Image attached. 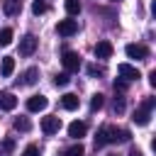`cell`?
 Segmentation results:
<instances>
[{
  "label": "cell",
  "instance_id": "obj_1",
  "mask_svg": "<svg viewBox=\"0 0 156 156\" xmlns=\"http://www.w3.org/2000/svg\"><path fill=\"white\" fill-rule=\"evenodd\" d=\"M154 105H156V98H146L136 110H134V124H139V127H144V124H149V119H151V110H154Z\"/></svg>",
  "mask_w": 156,
  "mask_h": 156
},
{
  "label": "cell",
  "instance_id": "obj_2",
  "mask_svg": "<svg viewBox=\"0 0 156 156\" xmlns=\"http://www.w3.org/2000/svg\"><path fill=\"white\" fill-rule=\"evenodd\" d=\"M63 68H66V73H76L78 68H80V56L78 54H73V51H63Z\"/></svg>",
  "mask_w": 156,
  "mask_h": 156
},
{
  "label": "cell",
  "instance_id": "obj_3",
  "mask_svg": "<svg viewBox=\"0 0 156 156\" xmlns=\"http://www.w3.org/2000/svg\"><path fill=\"white\" fill-rule=\"evenodd\" d=\"M56 32H58L61 37H73V34L78 32V22H76V20H58Z\"/></svg>",
  "mask_w": 156,
  "mask_h": 156
},
{
  "label": "cell",
  "instance_id": "obj_4",
  "mask_svg": "<svg viewBox=\"0 0 156 156\" xmlns=\"http://www.w3.org/2000/svg\"><path fill=\"white\" fill-rule=\"evenodd\" d=\"M117 73H119L124 80H139V78H141L139 68L132 66V63H119V66H117Z\"/></svg>",
  "mask_w": 156,
  "mask_h": 156
},
{
  "label": "cell",
  "instance_id": "obj_5",
  "mask_svg": "<svg viewBox=\"0 0 156 156\" xmlns=\"http://www.w3.org/2000/svg\"><path fill=\"white\" fill-rule=\"evenodd\" d=\"M34 49H37V37L34 34H27V37L20 39V54L22 56H32Z\"/></svg>",
  "mask_w": 156,
  "mask_h": 156
},
{
  "label": "cell",
  "instance_id": "obj_6",
  "mask_svg": "<svg viewBox=\"0 0 156 156\" xmlns=\"http://www.w3.org/2000/svg\"><path fill=\"white\" fill-rule=\"evenodd\" d=\"M124 51H127V56H129V58H136V61H141V58H146V56H149L146 46H141V44H127V46H124Z\"/></svg>",
  "mask_w": 156,
  "mask_h": 156
},
{
  "label": "cell",
  "instance_id": "obj_7",
  "mask_svg": "<svg viewBox=\"0 0 156 156\" xmlns=\"http://www.w3.org/2000/svg\"><path fill=\"white\" fill-rule=\"evenodd\" d=\"M46 105H49V100L44 95H32L27 100V110L29 112H41V110H46Z\"/></svg>",
  "mask_w": 156,
  "mask_h": 156
},
{
  "label": "cell",
  "instance_id": "obj_8",
  "mask_svg": "<svg viewBox=\"0 0 156 156\" xmlns=\"http://www.w3.org/2000/svg\"><path fill=\"white\" fill-rule=\"evenodd\" d=\"M61 129V119L58 117H44L41 119V132L44 134H58Z\"/></svg>",
  "mask_w": 156,
  "mask_h": 156
},
{
  "label": "cell",
  "instance_id": "obj_9",
  "mask_svg": "<svg viewBox=\"0 0 156 156\" xmlns=\"http://www.w3.org/2000/svg\"><path fill=\"white\" fill-rule=\"evenodd\" d=\"M85 132H88V124L85 122H71L68 124V136H73V139H80V136H85Z\"/></svg>",
  "mask_w": 156,
  "mask_h": 156
},
{
  "label": "cell",
  "instance_id": "obj_10",
  "mask_svg": "<svg viewBox=\"0 0 156 156\" xmlns=\"http://www.w3.org/2000/svg\"><path fill=\"white\" fill-rule=\"evenodd\" d=\"M112 51H115V49H112L110 41H98V44H95V56H98V58H110Z\"/></svg>",
  "mask_w": 156,
  "mask_h": 156
},
{
  "label": "cell",
  "instance_id": "obj_11",
  "mask_svg": "<svg viewBox=\"0 0 156 156\" xmlns=\"http://www.w3.org/2000/svg\"><path fill=\"white\" fill-rule=\"evenodd\" d=\"M37 78H39V68L32 66V68H27V71L22 73V80H17V83H20V85H34Z\"/></svg>",
  "mask_w": 156,
  "mask_h": 156
},
{
  "label": "cell",
  "instance_id": "obj_12",
  "mask_svg": "<svg viewBox=\"0 0 156 156\" xmlns=\"http://www.w3.org/2000/svg\"><path fill=\"white\" fill-rule=\"evenodd\" d=\"M110 132V141L117 144V141H129V132L127 129H117V127H107Z\"/></svg>",
  "mask_w": 156,
  "mask_h": 156
},
{
  "label": "cell",
  "instance_id": "obj_13",
  "mask_svg": "<svg viewBox=\"0 0 156 156\" xmlns=\"http://www.w3.org/2000/svg\"><path fill=\"white\" fill-rule=\"evenodd\" d=\"M17 107V98L12 93H0V110H15Z\"/></svg>",
  "mask_w": 156,
  "mask_h": 156
},
{
  "label": "cell",
  "instance_id": "obj_14",
  "mask_svg": "<svg viewBox=\"0 0 156 156\" xmlns=\"http://www.w3.org/2000/svg\"><path fill=\"white\" fill-rule=\"evenodd\" d=\"M61 105H63V110H76V107L80 105V100H78V95H73V93H66V95L61 98Z\"/></svg>",
  "mask_w": 156,
  "mask_h": 156
},
{
  "label": "cell",
  "instance_id": "obj_15",
  "mask_svg": "<svg viewBox=\"0 0 156 156\" xmlns=\"http://www.w3.org/2000/svg\"><path fill=\"white\" fill-rule=\"evenodd\" d=\"M105 144H110V132H107V124L98 129V136H95V149H102Z\"/></svg>",
  "mask_w": 156,
  "mask_h": 156
},
{
  "label": "cell",
  "instance_id": "obj_16",
  "mask_svg": "<svg viewBox=\"0 0 156 156\" xmlns=\"http://www.w3.org/2000/svg\"><path fill=\"white\" fill-rule=\"evenodd\" d=\"M12 71H15V58H12V56H2V66H0V73L7 78V76H12Z\"/></svg>",
  "mask_w": 156,
  "mask_h": 156
},
{
  "label": "cell",
  "instance_id": "obj_17",
  "mask_svg": "<svg viewBox=\"0 0 156 156\" xmlns=\"http://www.w3.org/2000/svg\"><path fill=\"white\" fill-rule=\"evenodd\" d=\"M22 0H5V15H20Z\"/></svg>",
  "mask_w": 156,
  "mask_h": 156
},
{
  "label": "cell",
  "instance_id": "obj_18",
  "mask_svg": "<svg viewBox=\"0 0 156 156\" xmlns=\"http://www.w3.org/2000/svg\"><path fill=\"white\" fill-rule=\"evenodd\" d=\"M83 154H85L83 144H73V146H68V149L61 151V156H83Z\"/></svg>",
  "mask_w": 156,
  "mask_h": 156
},
{
  "label": "cell",
  "instance_id": "obj_19",
  "mask_svg": "<svg viewBox=\"0 0 156 156\" xmlns=\"http://www.w3.org/2000/svg\"><path fill=\"white\" fill-rule=\"evenodd\" d=\"M10 44H12V29L5 27L0 29V46H10Z\"/></svg>",
  "mask_w": 156,
  "mask_h": 156
},
{
  "label": "cell",
  "instance_id": "obj_20",
  "mask_svg": "<svg viewBox=\"0 0 156 156\" xmlns=\"http://www.w3.org/2000/svg\"><path fill=\"white\" fill-rule=\"evenodd\" d=\"M63 5H66V12L68 15H78L80 12V0H66Z\"/></svg>",
  "mask_w": 156,
  "mask_h": 156
},
{
  "label": "cell",
  "instance_id": "obj_21",
  "mask_svg": "<svg viewBox=\"0 0 156 156\" xmlns=\"http://www.w3.org/2000/svg\"><path fill=\"white\" fill-rule=\"evenodd\" d=\"M29 127H32V124H29L27 117H17V119H15V129H17V132H29Z\"/></svg>",
  "mask_w": 156,
  "mask_h": 156
},
{
  "label": "cell",
  "instance_id": "obj_22",
  "mask_svg": "<svg viewBox=\"0 0 156 156\" xmlns=\"http://www.w3.org/2000/svg\"><path fill=\"white\" fill-rule=\"evenodd\" d=\"M68 80H71V78H68V73H66V71H63V73H56V76H54V85H58V88L68 85Z\"/></svg>",
  "mask_w": 156,
  "mask_h": 156
},
{
  "label": "cell",
  "instance_id": "obj_23",
  "mask_svg": "<svg viewBox=\"0 0 156 156\" xmlns=\"http://www.w3.org/2000/svg\"><path fill=\"white\" fill-rule=\"evenodd\" d=\"M32 12H34V15H44V12H46V2H44V0H34V2H32Z\"/></svg>",
  "mask_w": 156,
  "mask_h": 156
},
{
  "label": "cell",
  "instance_id": "obj_24",
  "mask_svg": "<svg viewBox=\"0 0 156 156\" xmlns=\"http://www.w3.org/2000/svg\"><path fill=\"white\" fill-rule=\"evenodd\" d=\"M102 105H105V95L95 93V95H93V100H90V107H93V110H100Z\"/></svg>",
  "mask_w": 156,
  "mask_h": 156
},
{
  "label": "cell",
  "instance_id": "obj_25",
  "mask_svg": "<svg viewBox=\"0 0 156 156\" xmlns=\"http://www.w3.org/2000/svg\"><path fill=\"white\" fill-rule=\"evenodd\" d=\"M22 156H39V146H37V144H29V146L22 151Z\"/></svg>",
  "mask_w": 156,
  "mask_h": 156
},
{
  "label": "cell",
  "instance_id": "obj_26",
  "mask_svg": "<svg viewBox=\"0 0 156 156\" xmlns=\"http://www.w3.org/2000/svg\"><path fill=\"white\" fill-rule=\"evenodd\" d=\"M122 110H124V98L117 95V98H115V112H122Z\"/></svg>",
  "mask_w": 156,
  "mask_h": 156
},
{
  "label": "cell",
  "instance_id": "obj_27",
  "mask_svg": "<svg viewBox=\"0 0 156 156\" xmlns=\"http://www.w3.org/2000/svg\"><path fill=\"white\" fill-rule=\"evenodd\" d=\"M88 73H90V76H102V68H98V66H88Z\"/></svg>",
  "mask_w": 156,
  "mask_h": 156
},
{
  "label": "cell",
  "instance_id": "obj_28",
  "mask_svg": "<svg viewBox=\"0 0 156 156\" xmlns=\"http://www.w3.org/2000/svg\"><path fill=\"white\" fill-rule=\"evenodd\" d=\"M115 90H127V80H115Z\"/></svg>",
  "mask_w": 156,
  "mask_h": 156
},
{
  "label": "cell",
  "instance_id": "obj_29",
  "mask_svg": "<svg viewBox=\"0 0 156 156\" xmlns=\"http://www.w3.org/2000/svg\"><path fill=\"white\" fill-rule=\"evenodd\" d=\"M149 83L156 88V71H151V73H149Z\"/></svg>",
  "mask_w": 156,
  "mask_h": 156
},
{
  "label": "cell",
  "instance_id": "obj_30",
  "mask_svg": "<svg viewBox=\"0 0 156 156\" xmlns=\"http://www.w3.org/2000/svg\"><path fill=\"white\" fill-rule=\"evenodd\" d=\"M129 156H141V151H139V149H132V151H129Z\"/></svg>",
  "mask_w": 156,
  "mask_h": 156
},
{
  "label": "cell",
  "instance_id": "obj_31",
  "mask_svg": "<svg viewBox=\"0 0 156 156\" xmlns=\"http://www.w3.org/2000/svg\"><path fill=\"white\" fill-rule=\"evenodd\" d=\"M110 156H117V154H110Z\"/></svg>",
  "mask_w": 156,
  "mask_h": 156
},
{
  "label": "cell",
  "instance_id": "obj_32",
  "mask_svg": "<svg viewBox=\"0 0 156 156\" xmlns=\"http://www.w3.org/2000/svg\"><path fill=\"white\" fill-rule=\"evenodd\" d=\"M115 2H117V0H115Z\"/></svg>",
  "mask_w": 156,
  "mask_h": 156
},
{
  "label": "cell",
  "instance_id": "obj_33",
  "mask_svg": "<svg viewBox=\"0 0 156 156\" xmlns=\"http://www.w3.org/2000/svg\"><path fill=\"white\" fill-rule=\"evenodd\" d=\"M0 156H2V154H0Z\"/></svg>",
  "mask_w": 156,
  "mask_h": 156
}]
</instances>
